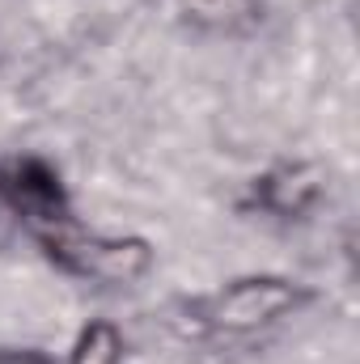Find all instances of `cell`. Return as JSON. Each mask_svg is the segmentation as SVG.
<instances>
[{"label":"cell","instance_id":"6da1fadb","mask_svg":"<svg viewBox=\"0 0 360 364\" xmlns=\"http://www.w3.org/2000/svg\"><path fill=\"white\" fill-rule=\"evenodd\" d=\"M30 237L64 275L90 279V284H140L157 263V255L144 237H132V233L110 237V233L85 229L77 220V212L68 220H55V225L30 233Z\"/></svg>","mask_w":360,"mask_h":364},{"label":"cell","instance_id":"8992f818","mask_svg":"<svg viewBox=\"0 0 360 364\" xmlns=\"http://www.w3.org/2000/svg\"><path fill=\"white\" fill-rule=\"evenodd\" d=\"M123 331L110 318H93L77 331L73 348H68V364H123Z\"/></svg>","mask_w":360,"mask_h":364},{"label":"cell","instance_id":"7a4b0ae2","mask_svg":"<svg viewBox=\"0 0 360 364\" xmlns=\"http://www.w3.org/2000/svg\"><path fill=\"white\" fill-rule=\"evenodd\" d=\"M305 301H309V292L288 275H242V279H229L225 288H216L208 301H199V318L212 331L250 335V331H263L271 322L297 314Z\"/></svg>","mask_w":360,"mask_h":364},{"label":"cell","instance_id":"3957f363","mask_svg":"<svg viewBox=\"0 0 360 364\" xmlns=\"http://www.w3.org/2000/svg\"><path fill=\"white\" fill-rule=\"evenodd\" d=\"M0 203L21 220L26 233H38L73 216V199L64 182L43 157H17L0 166Z\"/></svg>","mask_w":360,"mask_h":364},{"label":"cell","instance_id":"5b68a950","mask_svg":"<svg viewBox=\"0 0 360 364\" xmlns=\"http://www.w3.org/2000/svg\"><path fill=\"white\" fill-rule=\"evenodd\" d=\"M186 21L208 34H246L263 21V0H186Z\"/></svg>","mask_w":360,"mask_h":364},{"label":"cell","instance_id":"52a82bcc","mask_svg":"<svg viewBox=\"0 0 360 364\" xmlns=\"http://www.w3.org/2000/svg\"><path fill=\"white\" fill-rule=\"evenodd\" d=\"M0 364H55V360L47 352H38V348H4Z\"/></svg>","mask_w":360,"mask_h":364},{"label":"cell","instance_id":"277c9868","mask_svg":"<svg viewBox=\"0 0 360 364\" xmlns=\"http://www.w3.org/2000/svg\"><path fill=\"white\" fill-rule=\"evenodd\" d=\"M318 199H322V174L305 161H284L250 182L246 208H259L280 220H301L305 212H314Z\"/></svg>","mask_w":360,"mask_h":364}]
</instances>
